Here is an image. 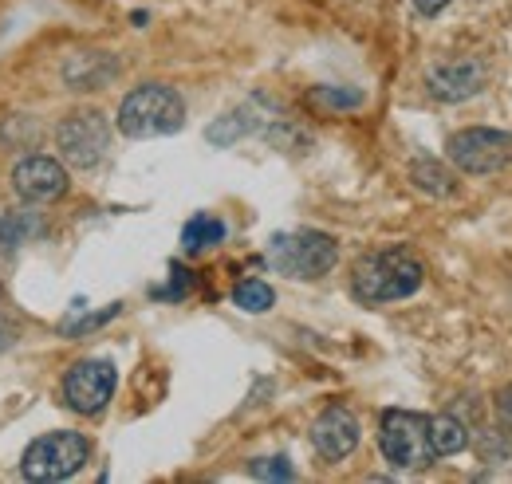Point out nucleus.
<instances>
[{
	"label": "nucleus",
	"mask_w": 512,
	"mask_h": 484,
	"mask_svg": "<svg viewBox=\"0 0 512 484\" xmlns=\"http://www.w3.org/2000/svg\"><path fill=\"white\" fill-rule=\"evenodd\" d=\"M422 260L406 248H386L375 252L367 260L355 264V276H351V292L359 303H394L406 300L422 288Z\"/></svg>",
	"instance_id": "nucleus-1"
},
{
	"label": "nucleus",
	"mask_w": 512,
	"mask_h": 484,
	"mask_svg": "<svg viewBox=\"0 0 512 484\" xmlns=\"http://www.w3.org/2000/svg\"><path fill=\"white\" fill-rule=\"evenodd\" d=\"M182 126H186V103L166 83L134 87L119 107V130L127 138H162V134H178Z\"/></svg>",
	"instance_id": "nucleus-2"
},
{
	"label": "nucleus",
	"mask_w": 512,
	"mask_h": 484,
	"mask_svg": "<svg viewBox=\"0 0 512 484\" xmlns=\"http://www.w3.org/2000/svg\"><path fill=\"white\" fill-rule=\"evenodd\" d=\"M264 260L288 276V280H320L323 272L335 268L339 260V244L320 229H296V233H276L268 241Z\"/></svg>",
	"instance_id": "nucleus-3"
},
{
	"label": "nucleus",
	"mask_w": 512,
	"mask_h": 484,
	"mask_svg": "<svg viewBox=\"0 0 512 484\" xmlns=\"http://www.w3.org/2000/svg\"><path fill=\"white\" fill-rule=\"evenodd\" d=\"M91 457V441L75 429H56V433H44L36 437L24 457H20V473L24 481L32 484H56L75 477Z\"/></svg>",
	"instance_id": "nucleus-4"
},
{
	"label": "nucleus",
	"mask_w": 512,
	"mask_h": 484,
	"mask_svg": "<svg viewBox=\"0 0 512 484\" xmlns=\"http://www.w3.org/2000/svg\"><path fill=\"white\" fill-rule=\"evenodd\" d=\"M379 449L394 469L418 473L434 465V445H430V418L414 410H386L379 425Z\"/></svg>",
	"instance_id": "nucleus-5"
},
{
	"label": "nucleus",
	"mask_w": 512,
	"mask_h": 484,
	"mask_svg": "<svg viewBox=\"0 0 512 484\" xmlns=\"http://www.w3.org/2000/svg\"><path fill=\"white\" fill-rule=\"evenodd\" d=\"M56 146H60V158L75 170H95L107 150H111V122L103 111L95 107H83V111H71L60 126H56Z\"/></svg>",
	"instance_id": "nucleus-6"
},
{
	"label": "nucleus",
	"mask_w": 512,
	"mask_h": 484,
	"mask_svg": "<svg viewBox=\"0 0 512 484\" xmlns=\"http://www.w3.org/2000/svg\"><path fill=\"white\" fill-rule=\"evenodd\" d=\"M449 162L461 174H497L512 162V134L493 126H469L449 138Z\"/></svg>",
	"instance_id": "nucleus-7"
},
{
	"label": "nucleus",
	"mask_w": 512,
	"mask_h": 484,
	"mask_svg": "<svg viewBox=\"0 0 512 484\" xmlns=\"http://www.w3.org/2000/svg\"><path fill=\"white\" fill-rule=\"evenodd\" d=\"M115 386H119L115 363H107V359H83V363H75L64 374V402L75 414L91 418V414L107 410V402L115 398Z\"/></svg>",
	"instance_id": "nucleus-8"
},
{
	"label": "nucleus",
	"mask_w": 512,
	"mask_h": 484,
	"mask_svg": "<svg viewBox=\"0 0 512 484\" xmlns=\"http://www.w3.org/2000/svg\"><path fill=\"white\" fill-rule=\"evenodd\" d=\"M67 166L48 158V154H28L24 162H16L12 170V189L20 201L28 205H52L67 193Z\"/></svg>",
	"instance_id": "nucleus-9"
},
{
	"label": "nucleus",
	"mask_w": 512,
	"mask_h": 484,
	"mask_svg": "<svg viewBox=\"0 0 512 484\" xmlns=\"http://www.w3.org/2000/svg\"><path fill=\"white\" fill-rule=\"evenodd\" d=\"M312 445L327 461H343L359 449V418L347 406H327L312 425Z\"/></svg>",
	"instance_id": "nucleus-10"
},
{
	"label": "nucleus",
	"mask_w": 512,
	"mask_h": 484,
	"mask_svg": "<svg viewBox=\"0 0 512 484\" xmlns=\"http://www.w3.org/2000/svg\"><path fill=\"white\" fill-rule=\"evenodd\" d=\"M426 87H430V95L442 99V103L473 99V95L485 87V67L477 60H446V63H438V67H430Z\"/></svg>",
	"instance_id": "nucleus-11"
},
{
	"label": "nucleus",
	"mask_w": 512,
	"mask_h": 484,
	"mask_svg": "<svg viewBox=\"0 0 512 484\" xmlns=\"http://www.w3.org/2000/svg\"><path fill=\"white\" fill-rule=\"evenodd\" d=\"M119 71H123V63L115 60L111 52H75V56L64 63V83L71 91H99V87H107Z\"/></svg>",
	"instance_id": "nucleus-12"
},
{
	"label": "nucleus",
	"mask_w": 512,
	"mask_h": 484,
	"mask_svg": "<svg viewBox=\"0 0 512 484\" xmlns=\"http://www.w3.org/2000/svg\"><path fill=\"white\" fill-rule=\"evenodd\" d=\"M44 217L32 209H8L0 213V256H12L16 248H24L28 241L44 237Z\"/></svg>",
	"instance_id": "nucleus-13"
},
{
	"label": "nucleus",
	"mask_w": 512,
	"mask_h": 484,
	"mask_svg": "<svg viewBox=\"0 0 512 484\" xmlns=\"http://www.w3.org/2000/svg\"><path fill=\"white\" fill-rule=\"evenodd\" d=\"M304 99H308V107L320 111V115H347V111L363 107V91H355V87H335V83L312 87Z\"/></svg>",
	"instance_id": "nucleus-14"
},
{
	"label": "nucleus",
	"mask_w": 512,
	"mask_h": 484,
	"mask_svg": "<svg viewBox=\"0 0 512 484\" xmlns=\"http://www.w3.org/2000/svg\"><path fill=\"white\" fill-rule=\"evenodd\" d=\"M430 445H434L438 457L461 453V449L469 445V425L461 422L457 414H438V418H430Z\"/></svg>",
	"instance_id": "nucleus-15"
},
{
	"label": "nucleus",
	"mask_w": 512,
	"mask_h": 484,
	"mask_svg": "<svg viewBox=\"0 0 512 484\" xmlns=\"http://www.w3.org/2000/svg\"><path fill=\"white\" fill-rule=\"evenodd\" d=\"M410 182L418 185L422 193H430V197H453L457 193V178L449 174L442 162H434V158H418L410 166Z\"/></svg>",
	"instance_id": "nucleus-16"
},
{
	"label": "nucleus",
	"mask_w": 512,
	"mask_h": 484,
	"mask_svg": "<svg viewBox=\"0 0 512 484\" xmlns=\"http://www.w3.org/2000/svg\"><path fill=\"white\" fill-rule=\"evenodd\" d=\"M221 241H225V221L213 217V213H197L182 229V248L186 252H205V248H213Z\"/></svg>",
	"instance_id": "nucleus-17"
},
{
	"label": "nucleus",
	"mask_w": 512,
	"mask_h": 484,
	"mask_svg": "<svg viewBox=\"0 0 512 484\" xmlns=\"http://www.w3.org/2000/svg\"><path fill=\"white\" fill-rule=\"evenodd\" d=\"M253 130H256V115L249 107H241V111H229V115H221L217 122H209L205 138H209L213 146H233V142H241V138L253 134Z\"/></svg>",
	"instance_id": "nucleus-18"
},
{
	"label": "nucleus",
	"mask_w": 512,
	"mask_h": 484,
	"mask_svg": "<svg viewBox=\"0 0 512 484\" xmlns=\"http://www.w3.org/2000/svg\"><path fill=\"white\" fill-rule=\"evenodd\" d=\"M233 303H237L241 311L260 315V311H268V307L276 303V292H272L264 280H245V284H237V288H233Z\"/></svg>",
	"instance_id": "nucleus-19"
},
{
	"label": "nucleus",
	"mask_w": 512,
	"mask_h": 484,
	"mask_svg": "<svg viewBox=\"0 0 512 484\" xmlns=\"http://www.w3.org/2000/svg\"><path fill=\"white\" fill-rule=\"evenodd\" d=\"M249 477H256V481H296V469L288 457H256V461H249Z\"/></svg>",
	"instance_id": "nucleus-20"
},
{
	"label": "nucleus",
	"mask_w": 512,
	"mask_h": 484,
	"mask_svg": "<svg viewBox=\"0 0 512 484\" xmlns=\"http://www.w3.org/2000/svg\"><path fill=\"white\" fill-rule=\"evenodd\" d=\"M115 315H119V303H115V307H107V311H95V315H83V319H67L64 327H60V331H64L67 339H75V335H87V331H95V327H103V323H107V319H115Z\"/></svg>",
	"instance_id": "nucleus-21"
},
{
	"label": "nucleus",
	"mask_w": 512,
	"mask_h": 484,
	"mask_svg": "<svg viewBox=\"0 0 512 484\" xmlns=\"http://www.w3.org/2000/svg\"><path fill=\"white\" fill-rule=\"evenodd\" d=\"M190 292H193V276L182 268V264H170V284L158 288L154 296H162V300H186Z\"/></svg>",
	"instance_id": "nucleus-22"
},
{
	"label": "nucleus",
	"mask_w": 512,
	"mask_h": 484,
	"mask_svg": "<svg viewBox=\"0 0 512 484\" xmlns=\"http://www.w3.org/2000/svg\"><path fill=\"white\" fill-rule=\"evenodd\" d=\"M497 422L512 433V386H505V390L497 394Z\"/></svg>",
	"instance_id": "nucleus-23"
},
{
	"label": "nucleus",
	"mask_w": 512,
	"mask_h": 484,
	"mask_svg": "<svg viewBox=\"0 0 512 484\" xmlns=\"http://www.w3.org/2000/svg\"><path fill=\"white\" fill-rule=\"evenodd\" d=\"M446 4H449V0H414V8H418L422 16H438Z\"/></svg>",
	"instance_id": "nucleus-24"
},
{
	"label": "nucleus",
	"mask_w": 512,
	"mask_h": 484,
	"mask_svg": "<svg viewBox=\"0 0 512 484\" xmlns=\"http://www.w3.org/2000/svg\"><path fill=\"white\" fill-rule=\"evenodd\" d=\"M12 339H16V335H12V327L0 319V351H8V347H12Z\"/></svg>",
	"instance_id": "nucleus-25"
},
{
	"label": "nucleus",
	"mask_w": 512,
	"mask_h": 484,
	"mask_svg": "<svg viewBox=\"0 0 512 484\" xmlns=\"http://www.w3.org/2000/svg\"><path fill=\"white\" fill-rule=\"evenodd\" d=\"M0 296H4V288H0Z\"/></svg>",
	"instance_id": "nucleus-26"
}]
</instances>
